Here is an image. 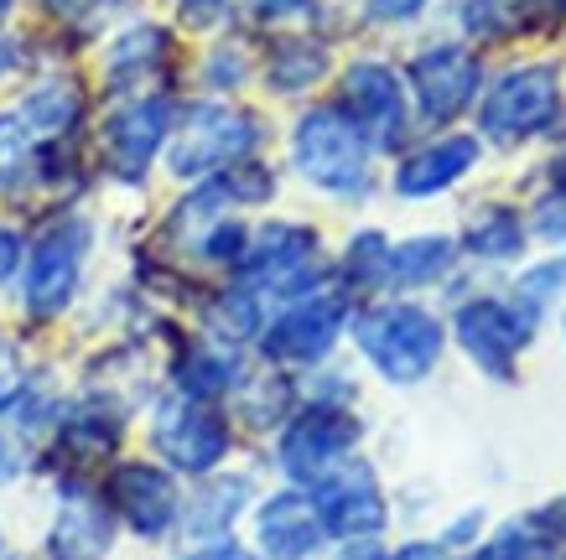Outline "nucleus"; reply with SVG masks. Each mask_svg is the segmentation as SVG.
<instances>
[{"mask_svg":"<svg viewBox=\"0 0 566 560\" xmlns=\"http://www.w3.org/2000/svg\"><path fill=\"white\" fill-rule=\"evenodd\" d=\"M292 156H296V171L307 182H317L323 192L359 198L364 187H369V140L338 109L302 115V125H296V136H292Z\"/></svg>","mask_w":566,"mask_h":560,"instance_id":"1","label":"nucleus"},{"mask_svg":"<svg viewBox=\"0 0 566 560\" xmlns=\"http://www.w3.org/2000/svg\"><path fill=\"white\" fill-rule=\"evenodd\" d=\"M359 348L385 379L416 384L442 358V323L421 306H385L359 323Z\"/></svg>","mask_w":566,"mask_h":560,"instance_id":"2","label":"nucleus"},{"mask_svg":"<svg viewBox=\"0 0 566 560\" xmlns=\"http://www.w3.org/2000/svg\"><path fill=\"white\" fill-rule=\"evenodd\" d=\"M260 125L240 109H223V104H203L182 119V130L172 140V171L177 177H203L213 167L240 161L244 151H255Z\"/></svg>","mask_w":566,"mask_h":560,"instance_id":"3","label":"nucleus"},{"mask_svg":"<svg viewBox=\"0 0 566 560\" xmlns=\"http://www.w3.org/2000/svg\"><path fill=\"white\" fill-rule=\"evenodd\" d=\"M551 119H556V68H546V63L504 73L479 109L483 136L494 140H525L535 130H546Z\"/></svg>","mask_w":566,"mask_h":560,"instance_id":"4","label":"nucleus"},{"mask_svg":"<svg viewBox=\"0 0 566 560\" xmlns=\"http://www.w3.org/2000/svg\"><path fill=\"white\" fill-rule=\"evenodd\" d=\"M354 436H359V425H354L348 410L312 405V410H302L292 421V431H286V442H281V467H286L296 483H317V477H327L348 457Z\"/></svg>","mask_w":566,"mask_h":560,"instance_id":"5","label":"nucleus"},{"mask_svg":"<svg viewBox=\"0 0 566 560\" xmlns=\"http://www.w3.org/2000/svg\"><path fill=\"white\" fill-rule=\"evenodd\" d=\"M156 446L182 473H208L229 452V425L213 415L208 400H188L182 394V400H167L161 415H156Z\"/></svg>","mask_w":566,"mask_h":560,"instance_id":"6","label":"nucleus"},{"mask_svg":"<svg viewBox=\"0 0 566 560\" xmlns=\"http://www.w3.org/2000/svg\"><path fill=\"white\" fill-rule=\"evenodd\" d=\"M317 488V519H323L327 535H338V540H364V535H379L385 529V498H379L375 477L364 473V467H333L327 477L312 483Z\"/></svg>","mask_w":566,"mask_h":560,"instance_id":"7","label":"nucleus"},{"mask_svg":"<svg viewBox=\"0 0 566 560\" xmlns=\"http://www.w3.org/2000/svg\"><path fill=\"white\" fill-rule=\"evenodd\" d=\"M84 250H88V229L84 223H63L52 229L32 255L27 271V306L32 317H57L69 296L78 290V271H84Z\"/></svg>","mask_w":566,"mask_h":560,"instance_id":"8","label":"nucleus"},{"mask_svg":"<svg viewBox=\"0 0 566 560\" xmlns=\"http://www.w3.org/2000/svg\"><path fill=\"white\" fill-rule=\"evenodd\" d=\"M344 332V296H307L265 332V353L281 363H317Z\"/></svg>","mask_w":566,"mask_h":560,"instance_id":"9","label":"nucleus"},{"mask_svg":"<svg viewBox=\"0 0 566 560\" xmlns=\"http://www.w3.org/2000/svg\"><path fill=\"white\" fill-rule=\"evenodd\" d=\"M344 104L348 119L359 125V136H369L375 146H395L400 125H406V94L400 78L379 63H354L344 73Z\"/></svg>","mask_w":566,"mask_h":560,"instance_id":"10","label":"nucleus"},{"mask_svg":"<svg viewBox=\"0 0 566 560\" xmlns=\"http://www.w3.org/2000/svg\"><path fill=\"white\" fill-rule=\"evenodd\" d=\"M416 99L427 119H452L463 115L473 94H479V57L463 47H431L416 57Z\"/></svg>","mask_w":566,"mask_h":560,"instance_id":"11","label":"nucleus"},{"mask_svg":"<svg viewBox=\"0 0 566 560\" xmlns=\"http://www.w3.org/2000/svg\"><path fill=\"white\" fill-rule=\"evenodd\" d=\"M458 338H463V348L489 373L510 379V358L520 353V342L531 338V317L510 311V306H499V302H473L458 311Z\"/></svg>","mask_w":566,"mask_h":560,"instance_id":"12","label":"nucleus"},{"mask_svg":"<svg viewBox=\"0 0 566 560\" xmlns=\"http://www.w3.org/2000/svg\"><path fill=\"white\" fill-rule=\"evenodd\" d=\"M109 498H115V509L125 514V525L136 529V535H146V540L167 535V529H172V519H177L172 477L156 473V467H146V462L120 467V473H115V483H109Z\"/></svg>","mask_w":566,"mask_h":560,"instance_id":"13","label":"nucleus"},{"mask_svg":"<svg viewBox=\"0 0 566 560\" xmlns=\"http://www.w3.org/2000/svg\"><path fill=\"white\" fill-rule=\"evenodd\" d=\"M167 119H172V109H167L161 99L130 104V109H120V115L109 119V130H104V151H109L115 177L136 182L140 171L151 167V156L161 151V140H167Z\"/></svg>","mask_w":566,"mask_h":560,"instance_id":"14","label":"nucleus"},{"mask_svg":"<svg viewBox=\"0 0 566 560\" xmlns=\"http://www.w3.org/2000/svg\"><path fill=\"white\" fill-rule=\"evenodd\" d=\"M255 535H260V550L265 560H307L317 545H323V519L312 509V498L302 493H275L271 504L260 509L255 519Z\"/></svg>","mask_w":566,"mask_h":560,"instance_id":"15","label":"nucleus"},{"mask_svg":"<svg viewBox=\"0 0 566 560\" xmlns=\"http://www.w3.org/2000/svg\"><path fill=\"white\" fill-rule=\"evenodd\" d=\"M473 161H479V140L473 136L437 140V146L416 151L406 167L395 171V192H406V198H431V192H442V187L458 182Z\"/></svg>","mask_w":566,"mask_h":560,"instance_id":"16","label":"nucleus"},{"mask_svg":"<svg viewBox=\"0 0 566 560\" xmlns=\"http://www.w3.org/2000/svg\"><path fill=\"white\" fill-rule=\"evenodd\" d=\"M109 545H115L109 514L94 498H69L48 535V556L52 560H99V556H109Z\"/></svg>","mask_w":566,"mask_h":560,"instance_id":"17","label":"nucleus"},{"mask_svg":"<svg viewBox=\"0 0 566 560\" xmlns=\"http://www.w3.org/2000/svg\"><path fill=\"white\" fill-rule=\"evenodd\" d=\"M317 250V239L307 229H292V223H275L265 234L255 239V250L244 255V271L255 275V281H281V275L302 271V260Z\"/></svg>","mask_w":566,"mask_h":560,"instance_id":"18","label":"nucleus"},{"mask_svg":"<svg viewBox=\"0 0 566 560\" xmlns=\"http://www.w3.org/2000/svg\"><path fill=\"white\" fill-rule=\"evenodd\" d=\"M452 260V244L447 239H411V244H395L390 260H385V281L395 286H421V281H437Z\"/></svg>","mask_w":566,"mask_h":560,"instance_id":"19","label":"nucleus"},{"mask_svg":"<svg viewBox=\"0 0 566 560\" xmlns=\"http://www.w3.org/2000/svg\"><path fill=\"white\" fill-rule=\"evenodd\" d=\"M21 119H27V130H69L73 119H78V88L73 84H42L32 99L21 104Z\"/></svg>","mask_w":566,"mask_h":560,"instance_id":"20","label":"nucleus"},{"mask_svg":"<svg viewBox=\"0 0 566 560\" xmlns=\"http://www.w3.org/2000/svg\"><path fill=\"white\" fill-rule=\"evenodd\" d=\"M327 68L323 47H312V42H286V47L271 57V84L281 88V94H296V88L317 84Z\"/></svg>","mask_w":566,"mask_h":560,"instance_id":"21","label":"nucleus"},{"mask_svg":"<svg viewBox=\"0 0 566 560\" xmlns=\"http://www.w3.org/2000/svg\"><path fill=\"white\" fill-rule=\"evenodd\" d=\"M468 244H473L479 255H489V260H510V255H520L525 229H520V219L510 213V208H489V213H479V223H473Z\"/></svg>","mask_w":566,"mask_h":560,"instance_id":"22","label":"nucleus"},{"mask_svg":"<svg viewBox=\"0 0 566 560\" xmlns=\"http://www.w3.org/2000/svg\"><path fill=\"white\" fill-rule=\"evenodd\" d=\"M244 504V483H219V488H208L203 498H198V509H192V529L198 535H213V529H223L234 514H240Z\"/></svg>","mask_w":566,"mask_h":560,"instance_id":"23","label":"nucleus"},{"mask_svg":"<svg viewBox=\"0 0 566 560\" xmlns=\"http://www.w3.org/2000/svg\"><path fill=\"white\" fill-rule=\"evenodd\" d=\"M479 560H566L546 535H535V529H510V535H499Z\"/></svg>","mask_w":566,"mask_h":560,"instance_id":"24","label":"nucleus"},{"mask_svg":"<svg viewBox=\"0 0 566 560\" xmlns=\"http://www.w3.org/2000/svg\"><path fill=\"white\" fill-rule=\"evenodd\" d=\"M161 47H167V36L156 32V27H136V32H130L120 47H115L109 68H115V78H125V73H140L146 63H156V57H161Z\"/></svg>","mask_w":566,"mask_h":560,"instance_id":"25","label":"nucleus"},{"mask_svg":"<svg viewBox=\"0 0 566 560\" xmlns=\"http://www.w3.org/2000/svg\"><path fill=\"white\" fill-rule=\"evenodd\" d=\"M229 363L223 358H208V353H192L182 369H177V379H182V390H188V400H213V394L229 384Z\"/></svg>","mask_w":566,"mask_h":560,"instance_id":"26","label":"nucleus"},{"mask_svg":"<svg viewBox=\"0 0 566 560\" xmlns=\"http://www.w3.org/2000/svg\"><path fill=\"white\" fill-rule=\"evenodd\" d=\"M385 260H390V244L379 234H359L348 244V281H359V286L385 281Z\"/></svg>","mask_w":566,"mask_h":560,"instance_id":"27","label":"nucleus"},{"mask_svg":"<svg viewBox=\"0 0 566 560\" xmlns=\"http://www.w3.org/2000/svg\"><path fill=\"white\" fill-rule=\"evenodd\" d=\"M556 286H566V260L562 265H541L535 275H525L520 281V302H525V311H535L541 302H551V290Z\"/></svg>","mask_w":566,"mask_h":560,"instance_id":"28","label":"nucleus"},{"mask_svg":"<svg viewBox=\"0 0 566 560\" xmlns=\"http://www.w3.org/2000/svg\"><path fill=\"white\" fill-rule=\"evenodd\" d=\"M21 156H27V119L0 115V182H6V171L17 167Z\"/></svg>","mask_w":566,"mask_h":560,"instance_id":"29","label":"nucleus"},{"mask_svg":"<svg viewBox=\"0 0 566 560\" xmlns=\"http://www.w3.org/2000/svg\"><path fill=\"white\" fill-rule=\"evenodd\" d=\"M421 6H427V0H375L369 11H375V21H411Z\"/></svg>","mask_w":566,"mask_h":560,"instance_id":"30","label":"nucleus"},{"mask_svg":"<svg viewBox=\"0 0 566 560\" xmlns=\"http://www.w3.org/2000/svg\"><path fill=\"white\" fill-rule=\"evenodd\" d=\"M312 0H250V11L260 21H275V17H296V11H307Z\"/></svg>","mask_w":566,"mask_h":560,"instance_id":"31","label":"nucleus"},{"mask_svg":"<svg viewBox=\"0 0 566 560\" xmlns=\"http://www.w3.org/2000/svg\"><path fill=\"white\" fill-rule=\"evenodd\" d=\"M208 78H213V84H240V78H244L240 57H234V52H219V57L208 63Z\"/></svg>","mask_w":566,"mask_h":560,"instance_id":"32","label":"nucleus"},{"mask_svg":"<svg viewBox=\"0 0 566 560\" xmlns=\"http://www.w3.org/2000/svg\"><path fill=\"white\" fill-rule=\"evenodd\" d=\"M17 260H21V239L11 229H0V281L17 271Z\"/></svg>","mask_w":566,"mask_h":560,"instance_id":"33","label":"nucleus"},{"mask_svg":"<svg viewBox=\"0 0 566 560\" xmlns=\"http://www.w3.org/2000/svg\"><path fill=\"white\" fill-rule=\"evenodd\" d=\"M192 560H250V556H244L240 545H208V550H198Z\"/></svg>","mask_w":566,"mask_h":560,"instance_id":"34","label":"nucleus"},{"mask_svg":"<svg viewBox=\"0 0 566 560\" xmlns=\"http://www.w3.org/2000/svg\"><path fill=\"white\" fill-rule=\"evenodd\" d=\"M390 560H442V550H437V545H406V550H395Z\"/></svg>","mask_w":566,"mask_h":560,"instance_id":"35","label":"nucleus"},{"mask_svg":"<svg viewBox=\"0 0 566 560\" xmlns=\"http://www.w3.org/2000/svg\"><path fill=\"white\" fill-rule=\"evenodd\" d=\"M535 11H546V17H566V0H525Z\"/></svg>","mask_w":566,"mask_h":560,"instance_id":"36","label":"nucleus"},{"mask_svg":"<svg viewBox=\"0 0 566 560\" xmlns=\"http://www.w3.org/2000/svg\"><path fill=\"white\" fill-rule=\"evenodd\" d=\"M84 6H94V0H52V11H63V17H78Z\"/></svg>","mask_w":566,"mask_h":560,"instance_id":"37","label":"nucleus"},{"mask_svg":"<svg viewBox=\"0 0 566 560\" xmlns=\"http://www.w3.org/2000/svg\"><path fill=\"white\" fill-rule=\"evenodd\" d=\"M541 519H556V525H551V529H566V498H562V504H556V509H546V514H541Z\"/></svg>","mask_w":566,"mask_h":560,"instance_id":"38","label":"nucleus"},{"mask_svg":"<svg viewBox=\"0 0 566 560\" xmlns=\"http://www.w3.org/2000/svg\"><path fill=\"white\" fill-rule=\"evenodd\" d=\"M11 467H17V462H11V446L0 442V483H6V477H11Z\"/></svg>","mask_w":566,"mask_h":560,"instance_id":"39","label":"nucleus"},{"mask_svg":"<svg viewBox=\"0 0 566 560\" xmlns=\"http://www.w3.org/2000/svg\"><path fill=\"white\" fill-rule=\"evenodd\" d=\"M556 187H562V198H566V156L556 161Z\"/></svg>","mask_w":566,"mask_h":560,"instance_id":"40","label":"nucleus"},{"mask_svg":"<svg viewBox=\"0 0 566 560\" xmlns=\"http://www.w3.org/2000/svg\"><path fill=\"white\" fill-rule=\"evenodd\" d=\"M192 11H213V6H219V0H188Z\"/></svg>","mask_w":566,"mask_h":560,"instance_id":"41","label":"nucleus"},{"mask_svg":"<svg viewBox=\"0 0 566 560\" xmlns=\"http://www.w3.org/2000/svg\"><path fill=\"white\" fill-rule=\"evenodd\" d=\"M6 11H11V0H0V17H6Z\"/></svg>","mask_w":566,"mask_h":560,"instance_id":"42","label":"nucleus"},{"mask_svg":"<svg viewBox=\"0 0 566 560\" xmlns=\"http://www.w3.org/2000/svg\"><path fill=\"white\" fill-rule=\"evenodd\" d=\"M0 400H6V379H0Z\"/></svg>","mask_w":566,"mask_h":560,"instance_id":"43","label":"nucleus"}]
</instances>
